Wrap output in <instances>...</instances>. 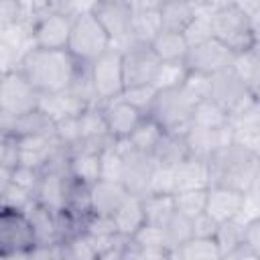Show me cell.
I'll list each match as a JSON object with an SVG mask.
<instances>
[{
	"label": "cell",
	"mask_w": 260,
	"mask_h": 260,
	"mask_svg": "<svg viewBox=\"0 0 260 260\" xmlns=\"http://www.w3.org/2000/svg\"><path fill=\"white\" fill-rule=\"evenodd\" d=\"M18 69L41 95H53L69 89L77 61L69 51H45L32 47L22 55Z\"/></svg>",
	"instance_id": "1"
},
{
	"label": "cell",
	"mask_w": 260,
	"mask_h": 260,
	"mask_svg": "<svg viewBox=\"0 0 260 260\" xmlns=\"http://www.w3.org/2000/svg\"><path fill=\"white\" fill-rule=\"evenodd\" d=\"M209 187H228L248 195L260 173V158L244 146L230 142L221 146L209 160Z\"/></svg>",
	"instance_id": "2"
},
{
	"label": "cell",
	"mask_w": 260,
	"mask_h": 260,
	"mask_svg": "<svg viewBox=\"0 0 260 260\" xmlns=\"http://www.w3.org/2000/svg\"><path fill=\"white\" fill-rule=\"evenodd\" d=\"M87 6H77V4H65V2H49L45 12L39 16V20L32 26L30 39L32 47L45 49V51H67L69 39H71V28H73V18L81 10L89 8Z\"/></svg>",
	"instance_id": "3"
},
{
	"label": "cell",
	"mask_w": 260,
	"mask_h": 260,
	"mask_svg": "<svg viewBox=\"0 0 260 260\" xmlns=\"http://www.w3.org/2000/svg\"><path fill=\"white\" fill-rule=\"evenodd\" d=\"M211 30H213V39L223 43L238 57L246 55L254 47L248 12L240 2L215 4L211 10Z\"/></svg>",
	"instance_id": "4"
},
{
	"label": "cell",
	"mask_w": 260,
	"mask_h": 260,
	"mask_svg": "<svg viewBox=\"0 0 260 260\" xmlns=\"http://www.w3.org/2000/svg\"><path fill=\"white\" fill-rule=\"evenodd\" d=\"M110 49H114V43L102 22L91 14L89 8L81 10L73 18L71 39H69V55L79 63H95L102 55H106Z\"/></svg>",
	"instance_id": "5"
},
{
	"label": "cell",
	"mask_w": 260,
	"mask_h": 260,
	"mask_svg": "<svg viewBox=\"0 0 260 260\" xmlns=\"http://www.w3.org/2000/svg\"><path fill=\"white\" fill-rule=\"evenodd\" d=\"M195 106H197V100L185 89V85L158 89L154 106L148 116L156 120L165 132L187 134L193 122Z\"/></svg>",
	"instance_id": "6"
},
{
	"label": "cell",
	"mask_w": 260,
	"mask_h": 260,
	"mask_svg": "<svg viewBox=\"0 0 260 260\" xmlns=\"http://www.w3.org/2000/svg\"><path fill=\"white\" fill-rule=\"evenodd\" d=\"M41 104V93L16 67L2 73L0 81V120H16Z\"/></svg>",
	"instance_id": "7"
},
{
	"label": "cell",
	"mask_w": 260,
	"mask_h": 260,
	"mask_svg": "<svg viewBox=\"0 0 260 260\" xmlns=\"http://www.w3.org/2000/svg\"><path fill=\"white\" fill-rule=\"evenodd\" d=\"M91 14L102 22L110 35L114 49H128L134 45L132 39V2L128 0H100L91 2Z\"/></svg>",
	"instance_id": "8"
},
{
	"label": "cell",
	"mask_w": 260,
	"mask_h": 260,
	"mask_svg": "<svg viewBox=\"0 0 260 260\" xmlns=\"http://www.w3.org/2000/svg\"><path fill=\"white\" fill-rule=\"evenodd\" d=\"M211 100L217 102L230 114V118L242 114L252 104H256L244 77L238 73L236 67L225 69L211 77Z\"/></svg>",
	"instance_id": "9"
},
{
	"label": "cell",
	"mask_w": 260,
	"mask_h": 260,
	"mask_svg": "<svg viewBox=\"0 0 260 260\" xmlns=\"http://www.w3.org/2000/svg\"><path fill=\"white\" fill-rule=\"evenodd\" d=\"M37 248V236L22 211L0 207V256L28 254Z\"/></svg>",
	"instance_id": "10"
},
{
	"label": "cell",
	"mask_w": 260,
	"mask_h": 260,
	"mask_svg": "<svg viewBox=\"0 0 260 260\" xmlns=\"http://www.w3.org/2000/svg\"><path fill=\"white\" fill-rule=\"evenodd\" d=\"M122 69H124V87L126 89L154 85L158 69H160V61L152 53L150 45L134 43L122 51Z\"/></svg>",
	"instance_id": "11"
},
{
	"label": "cell",
	"mask_w": 260,
	"mask_h": 260,
	"mask_svg": "<svg viewBox=\"0 0 260 260\" xmlns=\"http://www.w3.org/2000/svg\"><path fill=\"white\" fill-rule=\"evenodd\" d=\"M91 79L98 95V104H108L122 98L124 93V69H122V51L110 49L95 63H91Z\"/></svg>",
	"instance_id": "12"
},
{
	"label": "cell",
	"mask_w": 260,
	"mask_h": 260,
	"mask_svg": "<svg viewBox=\"0 0 260 260\" xmlns=\"http://www.w3.org/2000/svg\"><path fill=\"white\" fill-rule=\"evenodd\" d=\"M236 61H238V55L232 49H228L217 39H209L189 49L185 65L189 73H203V75L213 77L225 69L236 67Z\"/></svg>",
	"instance_id": "13"
},
{
	"label": "cell",
	"mask_w": 260,
	"mask_h": 260,
	"mask_svg": "<svg viewBox=\"0 0 260 260\" xmlns=\"http://www.w3.org/2000/svg\"><path fill=\"white\" fill-rule=\"evenodd\" d=\"M118 148L122 152V185L128 189L130 195H146L148 183L152 179V173L156 169V160L152 154L140 152L130 146L128 140H118Z\"/></svg>",
	"instance_id": "14"
},
{
	"label": "cell",
	"mask_w": 260,
	"mask_h": 260,
	"mask_svg": "<svg viewBox=\"0 0 260 260\" xmlns=\"http://www.w3.org/2000/svg\"><path fill=\"white\" fill-rule=\"evenodd\" d=\"M246 209V195L228 187H209L207 189V205L205 213L211 215L217 223H225L230 219L242 217Z\"/></svg>",
	"instance_id": "15"
},
{
	"label": "cell",
	"mask_w": 260,
	"mask_h": 260,
	"mask_svg": "<svg viewBox=\"0 0 260 260\" xmlns=\"http://www.w3.org/2000/svg\"><path fill=\"white\" fill-rule=\"evenodd\" d=\"M104 116H106V122H108V128H110V134L116 138V140H128L130 134L134 132V128L140 124V120L144 118L142 112H138L134 106H130L126 100L118 98V100H112L108 104H102L100 106Z\"/></svg>",
	"instance_id": "16"
},
{
	"label": "cell",
	"mask_w": 260,
	"mask_h": 260,
	"mask_svg": "<svg viewBox=\"0 0 260 260\" xmlns=\"http://www.w3.org/2000/svg\"><path fill=\"white\" fill-rule=\"evenodd\" d=\"M187 146H189V156L199 158V160H209L221 146L234 142L232 128H221V130H205V128H195L191 126L189 132L185 134Z\"/></svg>",
	"instance_id": "17"
},
{
	"label": "cell",
	"mask_w": 260,
	"mask_h": 260,
	"mask_svg": "<svg viewBox=\"0 0 260 260\" xmlns=\"http://www.w3.org/2000/svg\"><path fill=\"white\" fill-rule=\"evenodd\" d=\"M162 30L160 2H132V39L134 43L150 45Z\"/></svg>",
	"instance_id": "18"
},
{
	"label": "cell",
	"mask_w": 260,
	"mask_h": 260,
	"mask_svg": "<svg viewBox=\"0 0 260 260\" xmlns=\"http://www.w3.org/2000/svg\"><path fill=\"white\" fill-rule=\"evenodd\" d=\"M63 211L79 221L83 230V221L91 215V185L67 175L63 191Z\"/></svg>",
	"instance_id": "19"
},
{
	"label": "cell",
	"mask_w": 260,
	"mask_h": 260,
	"mask_svg": "<svg viewBox=\"0 0 260 260\" xmlns=\"http://www.w3.org/2000/svg\"><path fill=\"white\" fill-rule=\"evenodd\" d=\"M2 134H14L18 138L26 136H53L55 134V122L49 114H45L41 108L16 118V120H2Z\"/></svg>",
	"instance_id": "20"
},
{
	"label": "cell",
	"mask_w": 260,
	"mask_h": 260,
	"mask_svg": "<svg viewBox=\"0 0 260 260\" xmlns=\"http://www.w3.org/2000/svg\"><path fill=\"white\" fill-rule=\"evenodd\" d=\"M130 197L128 189L118 181H95L91 185V213L114 215L116 209Z\"/></svg>",
	"instance_id": "21"
},
{
	"label": "cell",
	"mask_w": 260,
	"mask_h": 260,
	"mask_svg": "<svg viewBox=\"0 0 260 260\" xmlns=\"http://www.w3.org/2000/svg\"><path fill=\"white\" fill-rule=\"evenodd\" d=\"M26 219L30 221L35 236H37V246H53L61 244L59 240V228H57V213L49 211L47 207L39 205L35 199L22 209Z\"/></svg>",
	"instance_id": "22"
},
{
	"label": "cell",
	"mask_w": 260,
	"mask_h": 260,
	"mask_svg": "<svg viewBox=\"0 0 260 260\" xmlns=\"http://www.w3.org/2000/svg\"><path fill=\"white\" fill-rule=\"evenodd\" d=\"M209 167L205 160L189 156L175 167V195L183 191L209 189Z\"/></svg>",
	"instance_id": "23"
},
{
	"label": "cell",
	"mask_w": 260,
	"mask_h": 260,
	"mask_svg": "<svg viewBox=\"0 0 260 260\" xmlns=\"http://www.w3.org/2000/svg\"><path fill=\"white\" fill-rule=\"evenodd\" d=\"M65 173H55V171H45L41 173L39 185L32 193V199L47 207L53 213L63 211V191H65Z\"/></svg>",
	"instance_id": "24"
},
{
	"label": "cell",
	"mask_w": 260,
	"mask_h": 260,
	"mask_svg": "<svg viewBox=\"0 0 260 260\" xmlns=\"http://www.w3.org/2000/svg\"><path fill=\"white\" fill-rule=\"evenodd\" d=\"M150 49L158 57L160 63H185L187 53H189V43L183 32L160 30L152 39Z\"/></svg>",
	"instance_id": "25"
},
{
	"label": "cell",
	"mask_w": 260,
	"mask_h": 260,
	"mask_svg": "<svg viewBox=\"0 0 260 260\" xmlns=\"http://www.w3.org/2000/svg\"><path fill=\"white\" fill-rule=\"evenodd\" d=\"M118 228V234L122 238H134L136 232L146 223L144 219V207H142V197L130 195L112 215Z\"/></svg>",
	"instance_id": "26"
},
{
	"label": "cell",
	"mask_w": 260,
	"mask_h": 260,
	"mask_svg": "<svg viewBox=\"0 0 260 260\" xmlns=\"http://www.w3.org/2000/svg\"><path fill=\"white\" fill-rule=\"evenodd\" d=\"M39 108L45 114H49L53 122H59L65 118L81 116L89 106L79 102L77 98H73L69 91H61V93H53V95H41Z\"/></svg>",
	"instance_id": "27"
},
{
	"label": "cell",
	"mask_w": 260,
	"mask_h": 260,
	"mask_svg": "<svg viewBox=\"0 0 260 260\" xmlns=\"http://www.w3.org/2000/svg\"><path fill=\"white\" fill-rule=\"evenodd\" d=\"M152 158L156 160L158 167H177L179 162L189 158V146L185 134H173L165 132L156 148L152 150Z\"/></svg>",
	"instance_id": "28"
},
{
	"label": "cell",
	"mask_w": 260,
	"mask_h": 260,
	"mask_svg": "<svg viewBox=\"0 0 260 260\" xmlns=\"http://www.w3.org/2000/svg\"><path fill=\"white\" fill-rule=\"evenodd\" d=\"M195 16H197L195 2H160L162 30L185 32V28L195 20Z\"/></svg>",
	"instance_id": "29"
},
{
	"label": "cell",
	"mask_w": 260,
	"mask_h": 260,
	"mask_svg": "<svg viewBox=\"0 0 260 260\" xmlns=\"http://www.w3.org/2000/svg\"><path fill=\"white\" fill-rule=\"evenodd\" d=\"M191 126L195 128H205V130H221L230 126V114L211 98L197 102L193 110V122Z\"/></svg>",
	"instance_id": "30"
},
{
	"label": "cell",
	"mask_w": 260,
	"mask_h": 260,
	"mask_svg": "<svg viewBox=\"0 0 260 260\" xmlns=\"http://www.w3.org/2000/svg\"><path fill=\"white\" fill-rule=\"evenodd\" d=\"M146 225L165 228L175 213V195H142Z\"/></svg>",
	"instance_id": "31"
},
{
	"label": "cell",
	"mask_w": 260,
	"mask_h": 260,
	"mask_svg": "<svg viewBox=\"0 0 260 260\" xmlns=\"http://www.w3.org/2000/svg\"><path fill=\"white\" fill-rule=\"evenodd\" d=\"M162 134H165V130L158 126V122L152 120L150 116H144L140 120V124L134 128V132L130 134L128 142H130L132 148H136L140 152H146V154H152V150L160 142Z\"/></svg>",
	"instance_id": "32"
},
{
	"label": "cell",
	"mask_w": 260,
	"mask_h": 260,
	"mask_svg": "<svg viewBox=\"0 0 260 260\" xmlns=\"http://www.w3.org/2000/svg\"><path fill=\"white\" fill-rule=\"evenodd\" d=\"M67 175L93 185L100 181V152H75L69 154V169Z\"/></svg>",
	"instance_id": "33"
},
{
	"label": "cell",
	"mask_w": 260,
	"mask_h": 260,
	"mask_svg": "<svg viewBox=\"0 0 260 260\" xmlns=\"http://www.w3.org/2000/svg\"><path fill=\"white\" fill-rule=\"evenodd\" d=\"M246 223H248V219L244 215L242 217H236V219H230L225 223H219L217 234H215V242H217V246H219V250H221L223 256L232 254L234 250H238L244 244Z\"/></svg>",
	"instance_id": "34"
},
{
	"label": "cell",
	"mask_w": 260,
	"mask_h": 260,
	"mask_svg": "<svg viewBox=\"0 0 260 260\" xmlns=\"http://www.w3.org/2000/svg\"><path fill=\"white\" fill-rule=\"evenodd\" d=\"M165 232V242H167V250L169 252H177L183 244H187L193 238V223L189 217L181 215L179 211L173 213V217L167 221V225L162 228Z\"/></svg>",
	"instance_id": "35"
},
{
	"label": "cell",
	"mask_w": 260,
	"mask_h": 260,
	"mask_svg": "<svg viewBox=\"0 0 260 260\" xmlns=\"http://www.w3.org/2000/svg\"><path fill=\"white\" fill-rule=\"evenodd\" d=\"M177 254L183 260H223L215 238H191L177 250Z\"/></svg>",
	"instance_id": "36"
},
{
	"label": "cell",
	"mask_w": 260,
	"mask_h": 260,
	"mask_svg": "<svg viewBox=\"0 0 260 260\" xmlns=\"http://www.w3.org/2000/svg\"><path fill=\"white\" fill-rule=\"evenodd\" d=\"M205 205H207V189L183 191L175 195V211H179L189 219H195L197 215L205 213Z\"/></svg>",
	"instance_id": "37"
},
{
	"label": "cell",
	"mask_w": 260,
	"mask_h": 260,
	"mask_svg": "<svg viewBox=\"0 0 260 260\" xmlns=\"http://www.w3.org/2000/svg\"><path fill=\"white\" fill-rule=\"evenodd\" d=\"M236 69L244 77V81H246L252 98L260 104V59L254 57V55H250V53H246V55L238 57Z\"/></svg>",
	"instance_id": "38"
},
{
	"label": "cell",
	"mask_w": 260,
	"mask_h": 260,
	"mask_svg": "<svg viewBox=\"0 0 260 260\" xmlns=\"http://www.w3.org/2000/svg\"><path fill=\"white\" fill-rule=\"evenodd\" d=\"M61 254H63V260H98L100 258V254L83 234H77L61 242Z\"/></svg>",
	"instance_id": "39"
},
{
	"label": "cell",
	"mask_w": 260,
	"mask_h": 260,
	"mask_svg": "<svg viewBox=\"0 0 260 260\" xmlns=\"http://www.w3.org/2000/svg\"><path fill=\"white\" fill-rule=\"evenodd\" d=\"M122 152L118 148V142L106 150L100 152V179L104 181H118L122 183Z\"/></svg>",
	"instance_id": "40"
},
{
	"label": "cell",
	"mask_w": 260,
	"mask_h": 260,
	"mask_svg": "<svg viewBox=\"0 0 260 260\" xmlns=\"http://www.w3.org/2000/svg\"><path fill=\"white\" fill-rule=\"evenodd\" d=\"M189 75V69L185 63H160L154 87L156 89H169V87H179L185 83Z\"/></svg>",
	"instance_id": "41"
},
{
	"label": "cell",
	"mask_w": 260,
	"mask_h": 260,
	"mask_svg": "<svg viewBox=\"0 0 260 260\" xmlns=\"http://www.w3.org/2000/svg\"><path fill=\"white\" fill-rule=\"evenodd\" d=\"M0 199H2V205L4 209H16V211H22L30 201H32V193L6 181V183H0Z\"/></svg>",
	"instance_id": "42"
},
{
	"label": "cell",
	"mask_w": 260,
	"mask_h": 260,
	"mask_svg": "<svg viewBox=\"0 0 260 260\" xmlns=\"http://www.w3.org/2000/svg\"><path fill=\"white\" fill-rule=\"evenodd\" d=\"M156 93L158 89L154 85H144V87H132V89H126L122 93V100H126L130 106H134L138 112H142L144 116L150 114L152 106H154V100H156Z\"/></svg>",
	"instance_id": "43"
},
{
	"label": "cell",
	"mask_w": 260,
	"mask_h": 260,
	"mask_svg": "<svg viewBox=\"0 0 260 260\" xmlns=\"http://www.w3.org/2000/svg\"><path fill=\"white\" fill-rule=\"evenodd\" d=\"M20 165V144L18 136L2 134L0 142V173H10Z\"/></svg>",
	"instance_id": "44"
},
{
	"label": "cell",
	"mask_w": 260,
	"mask_h": 260,
	"mask_svg": "<svg viewBox=\"0 0 260 260\" xmlns=\"http://www.w3.org/2000/svg\"><path fill=\"white\" fill-rule=\"evenodd\" d=\"M146 195H175V169L156 165Z\"/></svg>",
	"instance_id": "45"
},
{
	"label": "cell",
	"mask_w": 260,
	"mask_h": 260,
	"mask_svg": "<svg viewBox=\"0 0 260 260\" xmlns=\"http://www.w3.org/2000/svg\"><path fill=\"white\" fill-rule=\"evenodd\" d=\"M81 234H87V236H93V238H114V236H120L112 215H95V213H91L83 221Z\"/></svg>",
	"instance_id": "46"
},
{
	"label": "cell",
	"mask_w": 260,
	"mask_h": 260,
	"mask_svg": "<svg viewBox=\"0 0 260 260\" xmlns=\"http://www.w3.org/2000/svg\"><path fill=\"white\" fill-rule=\"evenodd\" d=\"M55 134L59 138V142L71 150L73 146H77L81 142V126H79V116H73V118H65V120H59L55 122Z\"/></svg>",
	"instance_id": "47"
},
{
	"label": "cell",
	"mask_w": 260,
	"mask_h": 260,
	"mask_svg": "<svg viewBox=\"0 0 260 260\" xmlns=\"http://www.w3.org/2000/svg\"><path fill=\"white\" fill-rule=\"evenodd\" d=\"M132 242L140 248V250H167V242H165V232L162 228L156 225H142L136 236L132 238Z\"/></svg>",
	"instance_id": "48"
},
{
	"label": "cell",
	"mask_w": 260,
	"mask_h": 260,
	"mask_svg": "<svg viewBox=\"0 0 260 260\" xmlns=\"http://www.w3.org/2000/svg\"><path fill=\"white\" fill-rule=\"evenodd\" d=\"M39 179H41V173L39 171L28 169V167H22V165H18L10 173H0V183L10 181V183H14V185H18V187H22V189H26L30 193H35V189L39 185Z\"/></svg>",
	"instance_id": "49"
},
{
	"label": "cell",
	"mask_w": 260,
	"mask_h": 260,
	"mask_svg": "<svg viewBox=\"0 0 260 260\" xmlns=\"http://www.w3.org/2000/svg\"><path fill=\"white\" fill-rule=\"evenodd\" d=\"M183 85H185V89H187L197 102L211 98V77H209V75H203V73H189Z\"/></svg>",
	"instance_id": "50"
},
{
	"label": "cell",
	"mask_w": 260,
	"mask_h": 260,
	"mask_svg": "<svg viewBox=\"0 0 260 260\" xmlns=\"http://www.w3.org/2000/svg\"><path fill=\"white\" fill-rule=\"evenodd\" d=\"M191 223H193V238H215L219 228V223L207 213L197 215L195 219H191Z\"/></svg>",
	"instance_id": "51"
},
{
	"label": "cell",
	"mask_w": 260,
	"mask_h": 260,
	"mask_svg": "<svg viewBox=\"0 0 260 260\" xmlns=\"http://www.w3.org/2000/svg\"><path fill=\"white\" fill-rule=\"evenodd\" d=\"M244 244L250 248V252L260 260V215L248 219L246 223V234H244Z\"/></svg>",
	"instance_id": "52"
},
{
	"label": "cell",
	"mask_w": 260,
	"mask_h": 260,
	"mask_svg": "<svg viewBox=\"0 0 260 260\" xmlns=\"http://www.w3.org/2000/svg\"><path fill=\"white\" fill-rule=\"evenodd\" d=\"M244 10L248 12V22H250V32L254 43H260V0L258 2H240Z\"/></svg>",
	"instance_id": "53"
},
{
	"label": "cell",
	"mask_w": 260,
	"mask_h": 260,
	"mask_svg": "<svg viewBox=\"0 0 260 260\" xmlns=\"http://www.w3.org/2000/svg\"><path fill=\"white\" fill-rule=\"evenodd\" d=\"M223 260H258L252 252H250V248L246 246V244H242L238 250H234L232 254H228V256H223Z\"/></svg>",
	"instance_id": "54"
},
{
	"label": "cell",
	"mask_w": 260,
	"mask_h": 260,
	"mask_svg": "<svg viewBox=\"0 0 260 260\" xmlns=\"http://www.w3.org/2000/svg\"><path fill=\"white\" fill-rule=\"evenodd\" d=\"M0 260H28V254H12V256H0Z\"/></svg>",
	"instance_id": "55"
},
{
	"label": "cell",
	"mask_w": 260,
	"mask_h": 260,
	"mask_svg": "<svg viewBox=\"0 0 260 260\" xmlns=\"http://www.w3.org/2000/svg\"><path fill=\"white\" fill-rule=\"evenodd\" d=\"M248 53H250V55H254V57H258V59H260V43H254V47H252V49H250V51H248Z\"/></svg>",
	"instance_id": "56"
},
{
	"label": "cell",
	"mask_w": 260,
	"mask_h": 260,
	"mask_svg": "<svg viewBox=\"0 0 260 260\" xmlns=\"http://www.w3.org/2000/svg\"><path fill=\"white\" fill-rule=\"evenodd\" d=\"M171 260H183V258H181L177 252H173V254H171Z\"/></svg>",
	"instance_id": "57"
},
{
	"label": "cell",
	"mask_w": 260,
	"mask_h": 260,
	"mask_svg": "<svg viewBox=\"0 0 260 260\" xmlns=\"http://www.w3.org/2000/svg\"><path fill=\"white\" fill-rule=\"evenodd\" d=\"M254 185H258V187H260V173H258V179H256V183H254Z\"/></svg>",
	"instance_id": "58"
}]
</instances>
